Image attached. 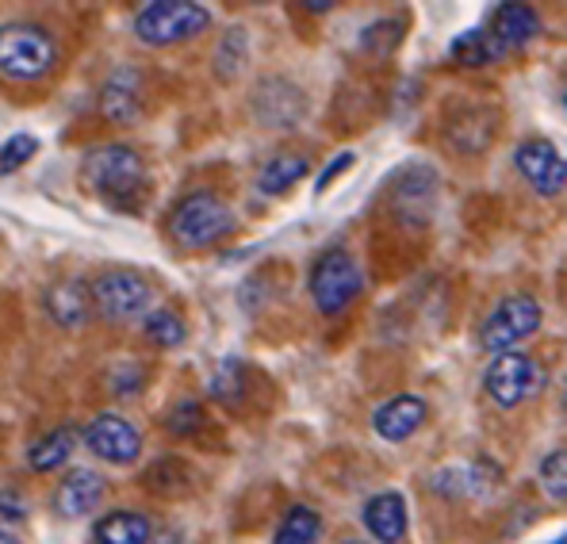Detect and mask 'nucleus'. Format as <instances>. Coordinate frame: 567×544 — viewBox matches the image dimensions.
I'll use <instances>...</instances> for the list:
<instances>
[{"mask_svg": "<svg viewBox=\"0 0 567 544\" xmlns=\"http://www.w3.org/2000/svg\"><path fill=\"white\" fill-rule=\"evenodd\" d=\"M81 184L104 204L131 207L150 188V165L131 142H100L81 154Z\"/></svg>", "mask_w": 567, "mask_h": 544, "instance_id": "f257e3e1", "label": "nucleus"}, {"mask_svg": "<svg viewBox=\"0 0 567 544\" xmlns=\"http://www.w3.org/2000/svg\"><path fill=\"white\" fill-rule=\"evenodd\" d=\"M58 65V39L43 23L8 20L0 23V81L8 85H35L47 81Z\"/></svg>", "mask_w": 567, "mask_h": 544, "instance_id": "f03ea898", "label": "nucleus"}, {"mask_svg": "<svg viewBox=\"0 0 567 544\" xmlns=\"http://www.w3.org/2000/svg\"><path fill=\"white\" fill-rule=\"evenodd\" d=\"M165 230H169V238L177 242L181 249L199 254V249H215L219 242H227L230 234L238 230V219L219 192L199 188V192H188V196L173 207Z\"/></svg>", "mask_w": 567, "mask_h": 544, "instance_id": "7ed1b4c3", "label": "nucleus"}, {"mask_svg": "<svg viewBox=\"0 0 567 544\" xmlns=\"http://www.w3.org/2000/svg\"><path fill=\"white\" fill-rule=\"evenodd\" d=\"M212 28V8L192 0H154L135 16V39L142 47H185Z\"/></svg>", "mask_w": 567, "mask_h": 544, "instance_id": "20e7f679", "label": "nucleus"}, {"mask_svg": "<svg viewBox=\"0 0 567 544\" xmlns=\"http://www.w3.org/2000/svg\"><path fill=\"white\" fill-rule=\"evenodd\" d=\"M307 291H311V304L322 318H341L361 299L364 273L346 249H322L311 265V276H307Z\"/></svg>", "mask_w": 567, "mask_h": 544, "instance_id": "39448f33", "label": "nucleus"}, {"mask_svg": "<svg viewBox=\"0 0 567 544\" xmlns=\"http://www.w3.org/2000/svg\"><path fill=\"white\" fill-rule=\"evenodd\" d=\"M89 296H93V311L112 326L135 322L154 311V280L142 276L138 269H104L89 284Z\"/></svg>", "mask_w": 567, "mask_h": 544, "instance_id": "423d86ee", "label": "nucleus"}, {"mask_svg": "<svg viewBox=\"0 0 567 544\" xmlns=\"http://www.w3.org/2000/svg\"><path fill=\"white\" fill-rule=\"evenodd\" d=\"M540 322H545V311H540L537 299H533L529 291H514V296H506L503 304H495V311L483 318L480 346L495 357L514 353L522 341H529L533 333L540 330Z\"/></svg>", "mask_w": 567, "mask_h": 544, "instance_id": "0eeeda50", "label": "nucleus"}, {"mask_svg": "<svg viewBox=\"0 0 567 544\" xmlns=\"http://www.w3.org/2000/svg\"><path fill=\"white\" fill-rule=\"evenodd\" d=\"M540 388H545V368L533 361L529 353H498L483 368V396L498 410L529 403Z\"/></svg>", "mask_w": 567, "mask_h": 544, "instance_id": "6e6552de", "label": "nucleus"}, {"mask_svg": "<svg viewBox=\"0 0 567 544\" xmlns=\"http://www.w3.org/2000/svg\"><path fill=\"white\" fill-rule=\"evenodd\" d=\"M85 449L96 460H104V464L127 468L142 456V433L131 418L104 410V414H96L93 422L85 425Z\"/></svg>", "mask_w": 567, "mask_h": 544, "instance_id": "1a4fd4ad", "label": "nucleus"}, {"mask_svg": "<svg viewBox=\"0 0 567 544\" xmlns=\"http://www.w3.org/2000/svg\"><path fill=\"white\" fill-rule=\"evenodd\" d=\"M514 170L522 173V181L537 192L540 199H560L567 184V165L564 154L548 138H525L514 150Z\"/></svg>", "mask_w": 567, "mask_h": 544, "instance_id": "9d476101", "label": "nucleus"}, {"mask_svg": "<svg viewBox=\"0 0 567 544\" xmlns=\"http://www.w3.org/2000/svg\"><path fill=\"white\" fill-rule=\"evenodd\" d=\"M146 112V96H142V73L135 65H123L100 89V115L115 127H131Z\"/></svg>", "mask_w": 567, "mask_h": 544, "instance_id": "9b49d317", "label": "nucleus"}, {"mask_svg": "<svg viewBox=\"0 0 567 544\" xmlns=\"http://www.w3.org/2000/svg\"><path fill=\"white\" fill-rule=\"evenodd\" d=\"M104 499H107V480L100 472H93V468H73L54 487V495H50L54 514L65 517V522H78V517L93 514Z\"/></svg>", "mask_w": 567, "mask_h": 544, "instance_id": "f8f14e48", "label": "nucleus"}, {"mask_svg": "<svg viewBox=\"0 0 567 544\" xmlns=\"http://www.w3.org/2000/svg\"><path fill=\"white\" fill-rule=\"evenodd\" d=\"M425 418H430L425 399L391 396L388 403H380L377 410H372V430H377L383 441H391V445H403V441H411L414 433L422 430Z\"/></svg>", "mask_w": 567, "mask_h": 544, "instance_id": "ddd939ff", "label": "nucleus"}, {"mask_svg": "<svg viewBox=\"0 0 567 544\" xmlns=\"http://www.w3.org/2000/svg\"><path fill=\"white\" fill-rule=\"evenodd\" d=\"M483 28H487L491 39L503 47V54H511V50L529 47L533 39L540 35V16L533 4H495Z\"/></svg>", "mask_w": 567, "mask_h": 544, "instance_id": "4468645a", "label": "nucleus"}, {"mask_svg": "<svg viewBox=\"0 0 567 544\" xmlns=\"http://www.w3.org/2000/svg\"><path fill=\"white\" fill-rule=\"evenodd\" d=\"M43 307L50 322L62 326V330H81V326L93 322V296H89V280L70 276V280H58L54 288L43 296Z\"/></svg>", "mask_w": 567, "mask_h": 544, "instance_id": "2eb2a0df", "label": "nucleus"}, {"mask_svg": "<svg viewBox=\"0 0 567 544\" xmlns=\"http://www.w3.org/2000/svg\"><path fill=\"white\" fill-rule=\"evenodd\" d=\"M361 522L369 530L372 544H399L406 537V525H411L406 499L399 491H380V495H372L361 506Z\"/></svg>", "mask_w": 567, "mask_h": 544, "instance_id": "dca6fc26", "label": "nucleus"}, {"mask_svg": "<svg viewBox=\"0 0 567 544\" xmlns=\"http://www.w3.org/2000/svg\"><path fill=\"white\" fill-rule=\"evenodd\" d=\"M433 199H437V177H433L430 170L411 165V170L395 177V199H391V204H395L399 219L422 227V223L433 215Z\"/></svg>", "mask_w": 567, "mask_h": 544, "instance_id": "f3484780", "label": "nucleus"}, {"mask_svg": "<svg viewBox=\"0 0 567 544\" xmlns=\"http://www.w3.org/2000/svg\"><path fill=\"white\" fill-rule=\"evenodd\" d=\"M449 146L461 150V154H483V150L495 142V112L487 104L461 107V112L449 115L445 123Z\"/></svg>", "mask_w": 567, "mask_h": 544, "instance_id": "a211bd4d", "label": "nucleus"}, {"mask_svg": "<svg viewBox=\"0 0 567 544\" xmlns=\"http://www.w3.org/2000/svg\"><path fill=\"white\" fill-rule=\"evenodd\" d=\"M307 173H311V157L299 154V150H277V154L257 170V192L269 196V199H277V196H284V192L296 188Z\"/></svg>", "mask_w": 567, "mask_h": 544, "instance_id": "6ab92c4d", "label": "nucleus"}, {"mask_svg": "<svg viewBox=\"0 0 567 544\" xmlns=\"http://www.w3.org/2000/svg\"><path fill=\"white\" fill-rule=\"evenodd\" d=\"M73 449H78V430L73 425H58V430L43 433L28 445V468L31 472H58L62 464H70Z\"/></svg>", "mask_w": 567, "mask_h": 544, "instance_id": "aec40b11", "label": "nucleus"}, {"mask_svg": "<svg viewBox=\"0 0 567 544\" xmlns=\"http://www.w3.org/2000/svg\"><path fill=\"white\" fill-rule=\"evenodd\" d=\"M150 530H154V522H150L146 514H138V510H112V514H104L93 525V541L96 544H146Z\"/></svg>", "mask_w": 567, "mask_h": 544, "instance_id": "412c9836", "label": "nucleus"}, {"mask_svg": "<svg viewBox=\"0 0 567 544\" xmlns=\"http://www.w3.org/2000/svg\"><path fill=\"white\" fill-rule=\"evenodd\" d=\"M142 487L162 499H177L192 487V468L181 456H157L154 464L142 472Z\"/></svg>", "mask_w": 567, "mask_h": 544, "instance_id": "4be33fe9", "label": "nucleus"}, {"mask_svg": "<svg viewBox=\"0 0 567 544\" xmlns=\"http://www.w3.org/2000/svg\"><path fill=\"white\" fill-rule=\"evenodd\" d=\"M449 58H453V62H461V65H468V70H483V65L503 62L506 54H503V47L491 39L487 28H472V31H464V35L453 39Z\"/></svg>", "mask_w": 567, "mask_h": 544, "instance_id": "5701e85b", "label": "nucleus"}, {"mask_svg": "<svg viewBox=\"0 0 567 544\" xmlns=\"http://www.w3.org/2000/svg\"><path fill=\"white\" fill-rule=\"evenodd\" d=\"M319 537H322V514L315 506H307V502H296L280 517L272 544H319Z\"/></svg>", "mask_w": 567, "mask_h": 544, "instance_id": "b1692460", "label": "nucleus"}, {"mask_svg": "<svg viewBox=\"0 0 567 544\" xmlns=\"http://www.w3.org/2000/svg\"><path fill=\"white\" fill-rule=\"evenodd\" d=\"M142 333H146L150 346L177 349V346H185L188 326H185V318L173 311V307H154V311H146V318H142Z\"/></svg>", "mask_w": 567, "mask_h": 544, "instance_id": "393cba45", "label": "nucleus"}, {"mask_svg": "<svg viewBox=\"0 0 567 544\" xmlns=\"http://www.w3.org/2000/svg\"><path fill=\"white\" fill-rule=\"evenodd\" d=\"M403 31H406L403 16H380V20H372L369 28L357 35V47H361V54H369V58H388V54H395Z\"/></svg>", "mask_w": 567, "mask_h": 544, "instance_id": "a878e982", "label": "nucleus"}, {"mask_svg": "<svg viewBox=\"0 0 567 544\" xmlns=\"http://www.w3.org/2000/svg\"><path fill=\"white\" fill-rule=\"evenodd\" d=\"M207 391L215 396V403L238 407L241 396H246V365H241L238 357H227V361H219V368L212 372V383H207Z\"/></svg>", "mask_w": 567, "mask_h": 544, "instance_id": "bb28decb", "label": "nucleus"}, {"mask_svg": "<svg viewBox=\"0 0 567 544\" xmlns=\"http://www.w3.org/2000/svg\"><path fill=\"white\" fill-rule=\"evenodd\" d=\"M162 422H165V430H169V438L188 441L207 425V410L199 399H177V403L162 414Z\"/></svg>", "mask_w": 567, "mask_h": 544, "instance_id": "cd10ccee", "label": "nucleus"}, {"mask_svg": "<svg viewBox=\"0 0 567 544\" xmlns=\"http://www.w3.org/2000/svg\"><path fill=\"white\" fill-rule=\"evenodd\" d=\"M537 480H540V491L560 506V502L567 499V453L564 449H553V453L540 460Z\"/></svg>", "mask_w": 567, "mask_h": 544, "instance_id": "c85d7f7f", "label": "nucleus"}, {"mask_svg": "<svg viewBox=\"0 0 567 544\" xmlns=\"http://www.w3.org/2000/svg\"><path fill=\"white\" fill-rule=\"evenodd\" d=\"M146 383H150V372H146V365H138V361H120V365H112V372H107V388H112V396H120V399L142 396Z\"/></svg>", "mask_w": 567, "mask_h": 544, "instance_id": "c756f323", "label": "nucleus"}, {"mask_svg": "<svg viewBox=\"0 0 567 544\" xmlns=\"http://www.w3.org/2000/svg\"><path fill=\"white\" fill-rule=\"evenodd\" d=\"M35 154H39V138L28 135V131H20V135L4 138V146H0V177H8V173L23 170V165H28Z\"/></svg>", "mask_w": 567, "mask_h": 544, "instance_id": "7c9ffc66", "label": "nucleus"}, {"mask_svg": "<svg viewBox=\"0 0 567 544\" xmlns=\"http://www.w3.org/2000/svg\"><path fill=\"white\" fill-rule=\"evenodd\" d=\"M28 514H31V502L20 487H0V530L28 522Z\"/></svg>", "mask_w": 567, "mask_h": 544, "instance_id": "2f4dec72", "label": "nucleus"}, {"mask_svg": "<svg viewBox=\"0 0 567 544\" xmlns=\"http://www.w3.org/2000/svg\"><path fill=\"white\" fill-rule=\"evenodd\" d=\"M433 491H437V495H445V499L468 495V468H464V464L441 468V472L433 475Z\"/></svg>", "mask_w": 567, "mask_h": 544, "instance_id": "473e14b6", "label": "nucleus"}, {"mask_svg": "<svg viewBox=\"0 0 567 544\" xmlns=\"http://www.w3.org/2000/svg\"><path fill=\"white\" fill-rule=\"evenodd\" d=\"M353 162H357V154H353V150H346V154L330 157V165H327V170H322V177L315 181V196H322V192H327L330 184H333V177H341V173H346Z\"/></svg>", "mask_w": 567, "mask_h": 544, "instance_id": "72a5a7b5", "label": "nucleus"}, {"mask_svg": "<svg viewBox=\"0 0 567 544\" xmlns=\"http://www.w3.org/2000/svg\"><path fill=\"white\" fill-rule=\"evenodd\" d=\"M146 544H192V537H188L185 525H177V522H162V525H154V530H150Z\"/></svg>", "mask_w": 567, "mask_h": 544, "instance_id": "f704fd0d", "label": "nucleus"}, {"mask_svg": "<svg viewBox=\"0 0 567 544\" xmlns=\"http://www.w3.org/2000/svg\"><path fill=\"white\" fill-rule=\"evenodd\" d=\"M0 544H23L16 533H8V530H0Z\"/></svg>", "mask_w": 567, "mask_h": 544, "instance_id": "c9c22d12", "label": "nucleus"}, {"mask_svg": "<svg viewBox=\"0 0 567 544\" xmlns=\"http://www.w3.org/2000/svg\"><path fill=\"white\" fill-rule=\"evenodd\" d=\"M341 544H372V541H364V537H349V541H341Z\"/></svg>", "mask_w": 567, "mask_h": 544, "instance_id": "e433bc0d", "label": "nucleus"}]
</instances>
